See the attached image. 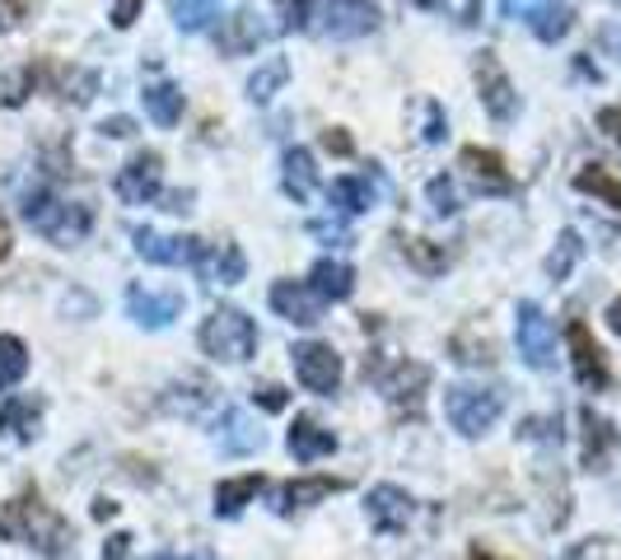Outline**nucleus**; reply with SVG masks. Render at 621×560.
I'll list each match as a JSON object with an SVG mask.
<instances>
[{
    "label": "nucleus",
    "mask_w": 621,
    "mask_h": 560,
    "mask_svg": "<svg viewBox=\"0 0 621 560\" xmlns=\"http://www.w3.org/2000/svg\"><path fill=\"white\" fill-rule=\"evenodd\" d=\"M253 397H257V407H262V411H285V407H291V393L276 388V384H262Z\"/></svg>",
    "instance_id": "obj_40"
},
{
    "label": "nucleus",
    "mask_w": 621,
    "mask_h": 560,
    "mask_svg": "<svg viewBox=\"0 0 621 560\" xmlns=\"http://www.w3.org/2000/svg\"><path fill=\"white\" fill-rule=\"evenodd\" d=\"M285 80H291V61H285V57L262 61L257 71L248 75V99H253V103H272L281 89H285Z\"/></svg>",
    "instance_id": "obj_30"
},
{
    "label": "nucleus",
    "mask_w": 621,
    "mask_h": 560,
    "mask_svg": "<svg viewBox=\"0 0 621 560\" xmlns=\"http://www.w3.org/2000/svg\"><path fill=\"white\" fill-rule=\"evenodd\" d=\"M458 164H462V173L472 177V187L481 196H509V192H515V177H509V169H505V160H500L496 150L468 145V150L458 154Z\"/></svg>",
    "instance_id": "obj_13"
},
{
    "label": "nucleus",
    "mask_w": 621,
    "mask_h": 560,
    "mask_svg": "<svg viewBox=\"0 0 621 560\" xmlns=\"http://www.w3.org/2000/svg\"><path fill=\"white\" fill-rule=\"evenodd\" d=\"M323 29L332 38H360L379 29V0H323Z\"/></svg>",
    "instance_id": "obj_12"
},
{
    "label": "nucleus",
    "mask_w": 621,
    "mask_h": 560,
    "mask_svg": "<svg viewBox=\"0 0 621 560\" xmlns=\"http://www.w3.org/2000/svg\"><path fill=\"white\" fill-rule=\"evenodd\" d=\"M505 411V393L500 388H481V384H454L444 393V416L462 439H481Z\"/></svg>",
    "instance_id": "obj_3"
},
{
    "label": "nucleus",
    "mask_w": 621,
    "mask_h": 560,
    "mask_svg": "<svg viewBox=\"0 0 621 560\" xmlns=\"http://www.w3.org/2000/svg\"><path fill=\"white\" fill-rule=\"evenodd\" d=\"M327 201L342 215H360V211H369L374 201H379V183H369V177H337V183L327 187Z\"/></svg>",
    "instance_id": "obj_26"
},
{
    "label": "nucleus",
    "mask_w": 621,
    "mask_h": 560,
    "mask_svg": "<svg viewBox=\"0 0 621 560\" xmlns=\"http://www.w3.org/2000/svg\"><path fill=\"white\" fill-rule=\"evenodd\" d=\"M308 285H314V295L318 299H332V304H342V299H350V289H355V272L346 262H332V257H323L314 272H308Z\"/></svg>",
    "instance_id": "obj_25"
},
{
    "label": "nucleus",
    "mask_w": 621,
    "mask_h": 560,
    "mask_svg": "<svg viewBox=\"0 0 621 560\" xmlns=\"http://www.w3.org/2000/svg\"><path fill=\"white\" fill-rule=\"evenodd\" d=\"M472 560H496V556L491 551H472Z\"/></svg>",
    "instance_id": "obj_51"
},
{
    "label": "nucleus",
    "mask_w": 621,
    "mask_h": 560,
    "mask_svg": "<svg viewBox=\"0 0 621 560\" xmlns=\"http://www.w3.org/2000/svg\"><path fill=\"white\" fill-rule=\"evenodd\" d=\"M580 253H584L580 234H574V230H566V234L557 238V253L547 257V276H551V281H566V276L574 272V262H580Z\"/></svg>",
    "instance_id": "obj_35"
},
{
    "label": "nucleus",
    "mask_w": 621,
    "mask_h": 560,
    "mask_svg": "<svg viewBox=\"0 0 621 560\" xmlns=\"http://www.w3.org/2000/svg\"><path fill=\"white\" fill-rule=\"evenodd\" d=\"M136 253L154 266H196V253H202V238H173L160 230H136Z\"/></svg>",
    "instance_id": "obj_16"
},
{
    "label": "nucleus",
    "mask_w": 621,
    "mask_h": 560,
    "mask_svg": "<svg viewBox=\"0 0 621 560\" xmlns=\"http://www.w3.org/2000/svg\"><path fill=\"white\" fill-rule=\"evenodd\" d=\"M215 444H220V454H230V458H248V454H257V448H262V430L253 425L248 411L230 407V411H220Z\"/></svg>",
    "instance_id": "obj_18"
},
{
    "label": "nucleus",
    "mask_w": 621,
    "mask_h": 560,
    "mask_svg": "<svg viewBox=\"0 0 621 560\" xmlns=\"http://www.w3.org/2000/svg\"><path fill=\"white\" fill-rule=\"evenodd\" d=\"M323 150H332V154H342V160H350V154H355V141L346 136L342 126H332V131H323Z\"/></svg>",
    "instance_id": "obj_42"
},
{
    "label": "nucleus",
    "mask_w": 621,
    "mask_h": 560,
    "mask_svg": "<svg viewBox=\"0 0 621 560\" xmlns=\"http://www.w3.org/2000/svg\"><path fill=\"white\" fill-rule=\"evenodd\" d=\"M308 234H318V238H332V243H350V234L342 230V224H323V220H314V224H308Z\"/></svg>",
    "instance_id": "obj_46"
},
{
    "label": "nucleus",
    "mask_w": 621,
    "mask_h": 560,
    "mask_svg": "<svg viewBox=\"0 0 621 560\" xmlns=\"http://www.w3.org/2000/svg\"><path fill=\"white\" fill-rule=\"evenodd\" d=\"M281 6H285V29L291 33L308 29V19H314V0H281Z\"/></svg>",
    "instance_id": "obj_39"
},
{
    "label": "nucleus",
    "mask_w": 621,
    "mask_h": 560,
    "mask_svg": "<svg viewBox=\"0 0 621 560\" xmlns=\"http://www.w3.org/2000/svg\"><path fill=\"white\" fill-rule=\"evenodd\" d=\"M38 416H42L38 397H14V401H6V411H0V430H6L10 439H33Z\"/></svg>",
    "instance_id": "obj_29"
},
{
    "label": "nucleus",
    "mask_w": 621,
    "mask_h": 560,
    "mask_svg": "<svg viewBox=\"0 0 621 560\" xmlns=\"http://www.w3.org/2000/svg\"><path fill=\"white\" fill-rule=\"evenodd\" d=\"M145 112L160 126H177V118H183V89L169 84V80L145 84Z\"/></svg>",
    "instance_id": "obj_28"
},
{
    "label": "nucleus",
    "mask_w": 621,
    "mask_h": 560,
    "mask_svg": "<svg viewBox=\"0 0 621 560\" xmlns=\"http://www.w3.org/2000/svg\"><path fill=\"white\" fill-rule=\"evenodd\" d=\"M24 220L33 224L38 234H48L52 243H61V248H71V243H80L89 234V224H94V215H89V206H75V201H61L52 196L48 187H33L24 196Z\"/></svg>",
    "instance_id": "obj_2"
},
{
    "label": "nucleus",
    "mask_w": 621,
    "mask_h": 560,
    "mask_svg": "<svg viewBox=\"0 0 621 560\" xmlns=\"http://www.w3.org/2000/svg\"><path fill=\"white\" fill-rule=\"evenodd\" d=\"M150 560H173V556H169V551H160V556H150Z\"/></svg>",
    "instance_id": "obj_52"
},
{
    "label": "nucleus",
    "mask_w": 621,
    "mask_h": 560,
    "mask_svg": "<svg viewBox=\"0 0 621 560\" xmlns=\"http://www.w3.org/2000/svg\"><path fill=\"white\" fill-rule=\"evenodd\" d=\"M515 342H519V355L532 369H551V365H557V332H551V318L538 304H519Z\"/></svg>",
    "instance_id": "obj_6"
},
{
    "label": "nucleus",
    "mask_w": 621,
    "mask_h": 560,
    "mask_svg": "<svg viewBox=\"0 0 621 560\" xmlns=\"http://www.w3.org/2000/svg\"><path fill=\"white\" fill-rule=\"evenodd\" d=\"M183 308H187V299L177 295V289H150V285H131L126 289V313L150 332H160L173 318H183Z\"/></svg>",
    "instance_id": "obj_10"
},
{
    "label": "nucleus",
    "mask_w": 621,
    "mask_h": 560,
    "mask_svg": "<svg viewBox=\"0 0 621 560\" xmlns=\"http://www.w3.org/2000/svg\"><path fill=\"white\" fill-rule=\"evenodd\" d=\"M29 374V350L19 336H0V393H10Z\"/></svg>",
    "instance_id": "obj_32"
},
{
    "label": "nucleus",
    "mask_w": 621,
    "mask_h": 560,
    "mask_svg": "<svg viewBox=\"0 0 621 560\" xmlns=\"http://www.w3.org/2000/svg\"><path fill=\"white\" fill-rule=\"evenodd\" d=\"M477 89H481V108L491 112L496 122H515L519 118V94H515V84H509L496 52L477 57Z\"/></svg>",
    "instance_id": "obj_9"
},
{
    "label": "nucleus",
    "mask_w": 621,
    "mask_h": 560,
    "mask_svg": "<svg viewBox=\"0 0 621 560\" xmlns=\"http://www.w3.org/2000/svg\"><path fill=\"white\" fill-rule=\"evenodd\" d=\"M202 350L211 355V360L243 365L257 350V323L243 308H215L202 323Z\"/></svg>",
    "instance_id": "obj_4"
},
{
    "label": "nucleus",
    "mask_w": 621,
    "mask_h": 560,
    "mask_svg": "<svg viewBox=\"0 0 621 560\" xmlns=\"http://www.w3.org/2000/svg\"><path fill=\"white\" fill-rule=\"evenodd\" d=\"M574 187L589 192V196H598V201H608L612 211H621V183H617L608 169H598V164L580 169V173H574Z\"/></svg>",
    "instance_id": "obj_33"
},
{
    "label": "nucleus",
    "mask_w": 621,
    "mask_h": 560,
    "mask_svg": "<svg viewBox=\"0 0 621 560\" xmlns=\"http://www.w3.org/2000/svg\"><path fill=\"white\" fill-rule=\"evenodd\" d=\"M113 513H118L113 500H99V505H94V519H113Z\"/></svg>",
    "instance_id": "obj_49"
},
{
    "label": "nucleus",
    "mask_w": 621,
    "mask_h": 560,
    "mask_svg": "<svg viewBox=\"0 0 621 560\" xmlns=\"http://www.w3.org/2000/svg\"><path fill=\"white\" fill-rule=\"evenodd\" d=\"M365 509H369V523L379 532H403L411 523V496L403 486H374Z\"/></svg>",
    "instance_id": "obj_19"
},
{
    "label": "nucleus",
    "mask_w": 621,
    "mask_h": 560,
    "mask_svg": "<svg viewBox=\"0 0 621 560\" xmlns=\"http://www.w3.org/2000/svg\"><path fill=\"white\" fill-rule=\"evenodd\" d=\"M430 211L435 215H454L458 211V192H454V177H430Z\"/></svg>",
    "instance_id": "obj_37"
},
{
    "label": "nucleus",
    "mask_w": 621,
    "mask_h": 560,
    "mask_svg": "<svg viewBox=\"0 0 621 560\" xmlns=\"http://www.w3.org/2000/svg\"><path fill=\"white\" fill-rule=\"evenodd\" d=\"M570 365H574V378L589 388V393H603L608 388V355H603V346L593 342V332L584 327V323H570Z\"/></svg>",
    "instance_id": "obj_11"
},
{
    "label": "nucleus",
    "mask_w": 621,
    "mask_h": 560,
    "mask_svg": "<svg viewBox=\"0 0 621 560\" xmlns=\"http://www.w3.org/2000/svg\"><path fill=\"white\" fill-rule=\"evenodd\" d=\"M608 327L621 332V299H612V308H608Z\"/></svg>",
    "instance_id": "obj_50"
},
{
    "label": "nucleus",
    "mask_w": 621,
    "mask_h": 560,
    "mask_svg": "<svg viewBox=\"0 0 621 560\" xmlns=\"http://www.w3.org/2000/svg\"><path fill=\"white\" fill-rule=\"evenodd\" d=\"M407 262L416 266L420 276H439L444 266H449V253H444V243H430V238H407Z\"/></svg>",
    "instance_id": "obj_34"
},
{
    "label": "nucleus",
    "mask_w": 621,
    "mask_h": 560,
    "mask_svg": "<svg viewBox=\"0 0 621 560\" xmlns=\"http://www.w3.org/2000/svg\"><path fill=\"white\" fill-rule=\"evenodd\" d=\"M285 192H291L295 201H308L314 196V187H318V169H314V154H308L304 145H295V150H285Z\"/></svg>",
    "instance_id": "obj_27"
},
{
    "label": "nucleus",
    "mask_w": 621,
    "mask_h": 560,
    "mask_svg": "<svg viewBox=\"0 0 621 560\" xmlns=\"http://www.w3.org/2000/svg\"><path fill=\"white\" fill-rule=\"evenodd\" d=\"M141 10H145V0H113V24L118 29H131L141 19Z\"/></svg>",
    "instance_id": "obj_41"
},
{
    "label": "nucleus",
    "mask_w": 621,
    "mask_h": 560,
    "mask_svg": "<svg viewBox=\"0 0 621 560\" xmlns=\"http://www.w3.org/2000/svg\"><path fill=\"white\" fill-rule=\"evenodd\" d=\"M131 551V532H113L108 537V547H103V560H122Z\"/></svg>",
    "instance_id": "obj_45"
},
{
    "label": "nucleus",
    "mask_w": 621,
    "mask_h": 560,
    "mask_svg": "<svg viewBox=\"0 0 621 560\" xmlns=\"http://www.w3.org/2000/svg\"><path fill=\"white\" fill-rule=\"evenodd\" d=\"M29 89H33V65H19V71H6V65H0V99H6L10 108L24 103Z\"/></svg>",
    "instance_id": "obj_36"
},
{
    "label": "nucleus",
    "mask_w": 621,
    "mask_h": 560,
    "mask_svg": "<svg viewBox=\"0 0 621 560\" xmlns=\"http://www.w3.org/2000/svg\"><path fill=\"white\" fill-rule=\"evenodd\" d=\"M285 448L295 454V462H318V458H327V454H337V435L323 430L314 416H295L291 435H285Z\"/></svg>",
    "instance_id": "obj_20"
},
{
    "label": "nucleus",
    "mask_w": 621,
    "mask_h": 560,
    "mask_svg": "<svg viewBox=\"0 0 621 560\" xmlns=\"http://www.w3.org/2000/svg\"><path fill=\"white\" fill-rule=\"evenodd\" d=\"M192 560H206V556H192Z\"/></svg>",
    "instance_id": "obj_53"
},
{
    "label": "nucleus",
    "mask_w": 621,
    "mask_h": 560,
    "mask_svg": "<svg viewBox=\"0 0 621 560\" xmlns=\"http://www.w3.org/2000/svg\"><path fill=\"white\" fill-rule=\"evenodd\" d=\"M99 131H103V136H113V141H122V136H131V131H136V122H131V118H108Z\"/></svg>",
    "instance_id": "obj_47"
},
{
    "label": "nucleus",
    "mask_w": 621,
    "mask_h": 560,
    "mask_svg": "<svg viewBox=\"0 0 621 560\" xmlns=\"http://www.w3.org/2000/svg\"><path fill=\"white\" fill-rule=\"evenodd\" d=\"M24 10H29V0H0V29H14L24 19Z\"/></svg>",
    "instance_id": "obj_43"
},
{
    "label": "nucleus",
    "mask_w": 621,
    "mask_h": 560,
    "mask_svg": "<svg viewBox=\"0 0 621 560\" xmlns=\"http://www.w3.org/2000/svg\"><path fill=\"white\" fill-rule=\"evenodd\" d=\"M454 360H462V365H486V360H491V346H486V342H472V332H458V336H454Z\"/></svg>",
    "instance_id": "obj_38"
},
{
    "label": "nucleus",
    "mask_w": 621,
    "mask_h": 560,
    "mask_svg": "<svg viewBox=\"0 0 621 560\" xmlns=\"http://www.w3.org/2000/svg\"><path fill=\"white\" fill-rule=\"evenodd\" d=\"M426 141H444V112H439V103H430V131H426Z\"/></svg>",
    "instance_id": "obj_48"
},
{
    "label": "nucleus",
    "mask_w": 621,
    "mask_h": 560,
    "mask_svg": "<svg viewBox=\"0 0 621 560\" xmlns=\"http://www.w3.org/2000/svg\"><path fill=\"white\" fill-rule=\"evenodd\" d=\"M500 10L505 19H523L542 42H561L574 24V10L566 0H500Z\"/></svg>",
    "instance_id": "obj_8"
},
{
    "label": "nucleus",
    "mask_w": 621,
    "mask_h": 560,
    "mask_svg": "<svg viewBox=\"0 0 621 560\" xmlns=\"http://www.w3.org/2000/svg\"><path fill=\"white\" fill-rule=\"evenodd\" d=\"M196 272H202L211 285H238L243 272H248V257H243L238 243H202Z\"/></svg>",
    "instance_id": "obj_17"
},
{
    "label": "nucleus",
    "mask_w": 621,
    "mask_h": 560,
    "mask_svg": "<svg viewBox=\"0 0 621 560\" xmlns=\"http://www.w3.org/2000/svg\"><path fill=\"white\" fill-rule=\"evenodd\" d=\"M323 304L327 299H318L314 285H304V281H276L272 285V308L295 327H318L323 323Z\"/></svg>",
    "instance_id": "obj_14"
},
{
    "label": "nucleus",
    "mask_w": 621,
    "mask_h": 560,
    "mask_svg": "<svg viewBox=\"0 0 621 560\" xmlns=\"http://www.w3.org/2000/svg\"><path fill=\"white\" fill-rule=\"evenodd\" d=\"M266 38H272V24H262L257 10H238V14H230L225 24H220L215 48H220V57H248V52L262 48Z\"/></svg>",
    "instance_id": "obj_15"
},
{
    "label": "nucleus",
    "mask_w": 621,
    "mask_h": 560,
    "mask_svg": "<svg viewBox=\"0 0 621 560\" xmlns=\"http://www.w3.org/2000/svg\"><path fill=\"white\" fill-rule=\"evenodd\" d=\"M580 420H584V467H589V472H603V467L617 458V430H612V420L593 416V407Z\"/></svg>",
    "instance_id": "obj_24"
},
{
    "label": "nucleus",
    "mask_w": 621,
    "mask_h": 560,
    "mask_svg": "<svg viewBox=\"0 0 621 560\" xmlns=\"http://www.w3.org/2000/svg\"><path fill=\"white\" fill-rule=\"evenodd\" d=\"M118 196L126 201V206H145V201L160 196L164 187V154L160 150H141L131 154V160L118 169Z\"/></svg>",
    "instance_id": "obj_7"
},
{
    "label": "nucleus",
    "mask_w": 621,
    "mask_h": 560,
    "mask_svg": "<svg viewBox=\"0 0 621 560\" xmlns=\"http://www.w3.org/2000/svg\"><path fill=\"white\" fill-rule=\"evenodd\" d=\"M169 10H173V24L183 33H202L220 14V0H169Z\"/></svg>",
    "instance_id": "obj_31"
},
{
    "label": "nucleus",
    "mask_w": 621,
    "mask_h": 560,
    "mask_svg": "<svg viewBox=\"0 0 621 560\" xmlns=\"http://www.w3.org/2000/svg\"><path fill=\"white\" fill-rule=\"evenodd\" d=\"M291 365H295V378H299L308 393L332 397V393L342 388V355L332 350L327 342H299L291 350Z\"/></svg>",
    "instance_id": "obj_5"
},
{
    "label": "nucleus",
    "mask_w": 621,
    "mask_h": 560,
    "mask_svg": "<svg viewBox=\"0 0 621 560\" xmlns=\"http://www.w3.org/2000/svg\"><path fill=\"white\" fill-rule=\"evenodd\" d=\"M0 537H10V542H29V547H38L42 556H52V560H65L71 547H75L65 519L42 505L38 490H19V496L6 505V513H0Z\"/></svg>",
    "instance_id": "obj_1"
},
{
    "label": "nucleus",
    "mask_w": 621,
    "mask_h": 560,
    "mask_svg": "<svg viewBox=\"0 0 621 560\" xmlns=\"http://www.w3.org/2000/svg\"><path fill=\"white\" fill-rule=\"evenodd\" d=\"M426 384H430V369L426 365H416V360H403L388 378H384V393H388V401L397 411H411V416H420V393H426Z\"/></svg>",
    "instance_id": "obj_21"
},
{
    "label": "nucleus",
    "mask_w": 621,
    "mask_h": 560,
    "mask_svg": "<svg viewBox=\"0 0 621 560\" xmlns=\"http://www.w3.org/2000/svg\"><path fill=\"white\" fill-rule=\"evenodd\" d=\"M262 490H266V477H262V472L220 481V486H215V513H220V519H238V513L262 496Z\"/></svg>",
    "instance_id": "obj_23"
},
{
    "label": "nucleus",
    "mask_w": 621,
    "mask_h": 560,
    "mask_svg": "<svg viewBox=\"0 0 621 560\" xmlns=\"http://www.w3.org/2000/svg\"><path fill=\"white\" fill-rule=\"evenodd\" d=\"M337 490H346L342 477H295V481L281 486L276 509H281V513H295V509H308V505H318V500H327V496H337Z\"/></svg>",
    "instance_id": "obj_22"
},
{
    "label": "nucleus",
    "mask_w": 621,
    "mask_h": 560,
    "mask_svg": "<svg viewBox=\"0 0 621 560\" xmlns=\"http://www.w3.org/2000/svg\"><path fill=\"white\" fill-rule=\"evenodd\" d=\"M598 126H603L608 136L621 145V108H603V112H598Z\"/></svg>",
    "instance_id": "obj_44"
}]
</instances>
